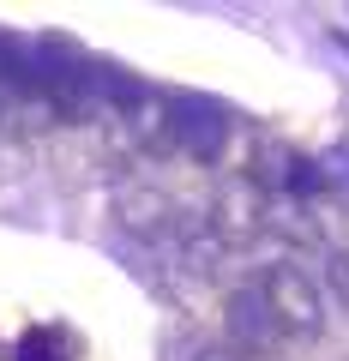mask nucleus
<instances>
[{
  "label": "nucleus",
  "mask_w": 349,
  "mask_h": 361,
  "mask_svg": "<svg viewBox=\"0 0 349 361\" xmlns=\"http://www.w3.org/2000/svg\"><path fill=\"white\" fill-rule=\"evenodd\" d=\"M223 133H229V121H223L217 103H199V97H175L169 103V139L187 157H211L223 145Z\"/></svg>",
  "instance_id": "1"
},
{
  "label": "nucleus",
  "mask_w": 349,
  "mask_h": 361,
  "mask_svg": "<svg viewBox=\"0 0 349 361\" xmlns=\"http://www.w3.org/2000/svg\"><path fill=\"white\" fill-rule=\"evenodd\" d=\"M259 295H265V307H271V313H283L289 325H313V319H319V295L301 283L295 265H277L271 277H265V289H259Z\"/></svg>",
  "instance_id": "2"
},
{
  "label": "nucleus",
  "mask_w": 349,
  "mask_h": 361,
  "mask_svg": "<svg viewBox=\"0 0 349 361\" xmlns=\"http://www.w3.org/2000/svg\"><path fill=\"white\" fill-rule=\"evenodd\" d=\"M229 331L235 337H265L271 331V307H265L259 289H241V295L229 301Z\"/></svg>",
  "instance_id": "3"
},
{
  "label": "nucleus",
  "mask_w": 349,
  "mask_h": 361,
  "mask_svg": "<svg viewBox=\"0 0 349 361\" xmlns=\"http://www.w3.org/2000/svg\"><path fill=\"white\" fill-rule=\"evenodd\" d=\"M18 361H61L54 355V331H30L25 343H18Z\"/></svg>",
  "instance_id": "4"
},
{
  "label": "nucleus",
  "mask_w": 349,
  "mask_h": 361,
  "mask_svg": "<svg viewBox=\"0 0 349 361\" xmlns=\"http://www.w3.org/2000/svg\"><path fill=\"white\" fill-rule=\"evenodd\" d=\"M331 283H337V289L349 295V259H331Z\"/></svg>",
  "instance_id": "5"
}]
</instances>
